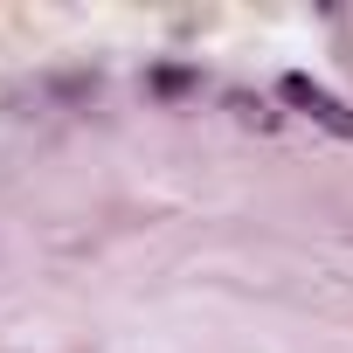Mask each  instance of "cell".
Segmentation results:
<instances>
[{
	"label": "cell",
	"mask_w": 353,
	"mask_h": 353,
	"mask_svg": "<svg viewBox=\"0 0 353 353\" xmlns=\"http://www.w3.org/2000/svg\"><path fill=\"white\" fill-rule=\"evenodd\" d=\"M277 97H284L291 111H305L312 125H325L332 139H353V104H339L325 83H312V77H298V70H291V77H277Z\"/></svg>",
	"instance_id": "cell-1"
},
{
	"label": "cell",
	"mask_w": 353,
	"mask_h": 353,
	"mask_svg": "<svg viewBox=\"0 0 353 353\" xmlns=\"http://www.w3.org/2000/svg\"><path fill=\"white\" fill-rule=\"evenodd\" d=\"M152 90L159 97H181V90H194V70H152Z\"/></svg>",
	"instance_id": "cell-2"
},
{
	"label": "cell",
	"mask_w": 353,
	"mask_h": 353,
	"mask_svg": "<svg viewBox=\"0 0 353 353\" xmlns=\"http://www.w3.org/2000/svg\"><path fill=\"white\" fill-rule=\"evenodd\" d=\"M229 104H236V118H243V125H277V118H270V111H263V104H256V97H243V90H236V97H229Z\"/></svg>",
	"instance_id": "cell-3"
}]
</instances>
